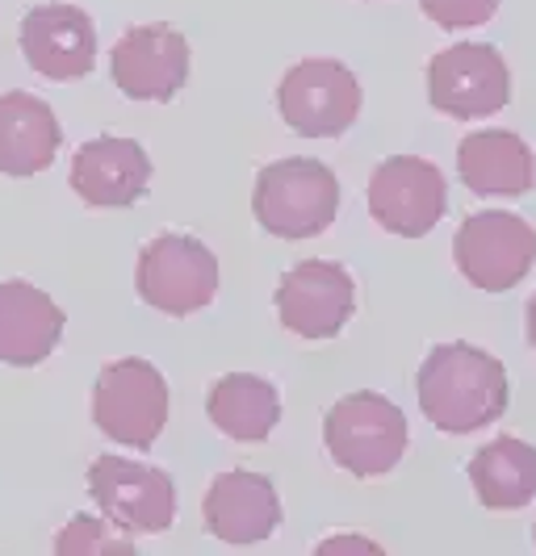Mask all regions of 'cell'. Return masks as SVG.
Masks as SVG:
<instances>
[{
  "label": "cell",
  "instance_id": "cell-11",
  "mask_svg": "<svg viewBox=\"0 0 536 556\" xmlns=\"http://www.w3.org/2000/svg\"><path fill=\"white\" fill-rule=\"evenodd\" d=\"M110 72L130 101H172L189 80V38L164 22L130 26L113 47Z\"/></svg>",
  "mask_w": 536,
  "mask_h": 556
},
{
  "label": "cell",
  "instance_id": "cell-19",
  "mask_svg": "<svg viewBox=\"0 0 536 556\" xmlns=\"http://www.w3.org/2000/svg\"><path fill=\"white\" fill-rule=\"evenodd\" d=\"M205 415L230 440L260 444L282 422V397L273 390V381H264L255 372H226L210 386Z\"/></svg>",
  "mask_w": 536,
  "mask_h": 556
},
{
  "label": "cell",
  "instance_id": "cell-9",
  "mask_svg": "<svg viewBox=\"0 0 536 556\" xmlns=\"http://www.w3.org/2000/svg\"><path fill=\"white\" fill-rule=\"evenodd\" d=\"M88 494L130 535H160L176 519V485L164 469H151L126 456H97L88 465Z\"/></svg>",
  "mask_w": 536,
  "mask_h": 556
},
{
  "label": "cell",
  "instance_id": "cell-21",
  "mask_svg": "<svg viewBox=\"0 0 536 556\" xmlns=\"http://www.w3.org/2000/svg\"><path fill=\"white\" fill-rule=\"evenodd\" d=\"M59 556H130L135 540L130 531L117 528L113 519H92V515H76L67 528L55 535Z\"/></svg>",
  "mask_w": 536,
  "mask_h": 556
},
{
  "label": "cell",
  "instance_id": "cell-23",
  "mask_svg": "<svg viewBox=\"0 0 536 556\" xmlns=\"http://www.w3.org/2000/svg\"><path fill=\"white\" fill-rule=\"evenodd\" d=\"M352 548H361V553H377V544H369V540H352V535H339V540L319 544V553H352Z\"/></svg>",
  "mask_w": 536,
  "mask_h": 556
},
{
  "label": "cell",
  "instance_id": "cell-15",
  "mask_svg": "<svg viewBox=\"0 0 536 556\" xmlns=\"http://www.w3.org/2000/svg\"><path fill=\"white\" fill-rule=\"evenodd\" d=\"M147 185H151V160L135 139L101 135L72 155V189L85 205L126 210L147 193Z\"/></svg>",
  "mask_w": 536,
  "mask_h": 556
},
{
  "label": "cell",
  "instance_id": "cell-3",
  "mask_svg": "<svg viewBox=\"0 0 536 556\" xmlns=\"http://www.w3.org/2000/svg\"><path fill=\"white\" fill-rule=\"evenodd\" d=\"M323 440L344 473L382 477L407 456V415L382 393H348L327 410Z\"/></svg>",
  "mask_w": 536,
  "mask_h": 556
},
{
  "label": "cell",
  "instance_id": "cell-7",
  "mask_svg": "<svg viewBox=\"0 0 536 556\" xmlns=\"http://www.w3.org/2000/svg\"><path fill=\"white\" fill-rule=\"evenodd\" d=\"M277 110L302 139H339L361 113V80L339 59H302L282 76Z\"/></svg>",
  "mask_w": 536,
  "mask_h": 556
},
{
  "label": "cell",
  "instance_id": "cell-14",
  "mask_svg": "<svg viewBox=\"0 0 536 556\" xmlns=\"http://www.w3.org/2000/svg\"><path fill=\"white\" fill-rule=\"evenodd\" d=\"M201 519H205V531L219 535L223 544H260L282 523V498L264 473L230 469L210 481Z\"/></svg>",
  "mask_w": 536,
  "mask_h": 556
},
{
  "label": "cell",
  "instance_id": "cell-10",
  "mask_svg": "<svg viewBox=\"0 0 536 556\" xmlns=\"http://www.w3.org/2000/svg\"><path fill=\"white\" fill-rule=\"evenodd\" d=\"M449 185L445 172L420 155H395L369 176V214L402 239H424L445 218Z\"/></svg>",
  "mask_w": 536,
  "mask_h": 556
},
{
  "label": "cell",
  "instance_id": "cell-20",
  "mask_svg": "<svg viewBox=\"0 0 536 556\" xmlns=\"http://www.w3.org/2000/svg\"><path fill=\"white\" fill-rule=\"evenodd\" d=\"M470 485L486 510H524L536 498V447L499 435L470 460Z\"/></svg>",
  "mask_w": 536,
  "mask_h": 556
},
{
  "label": "cell",
  "instance_id": "cell-12",
  "mask_svg": "<svg viewBox=\"0 0 536 556\" xmlns=\"http://www.w3.org/2000/svg\"><path fill=\"white\" fill-rule=\"evenodd\" d=\"M357 309V285L344 264L302 260L277 285V314L285 331L302 339H336Z\"/></svg>",
  "mask_w": 536,
  "mask_h": 556
},
{
  "label": "cell",
  "instance_id": "cell-8",
  "mask_svg": "<svg viewBox=\"0 0 536 556\" xmlns=\"http://www.w3.org/2000/svg\"><path fill=\"white\" fill-rule=\"evenodd\" d=\"M427 101L432 110L457 122L490 117L511 101L508 59L490 42H457L427 63Z\"/></svg>",
  "mask_w": 536,
  "mask_h": 556
},
{
  "label": "cell",
  "instance_id": "cell-22",
  "mask_svg": "<svg viewBox=\"0 0 536 556\" xmlns=\"http://www.w3.org/2000/svg\"><path fill=\"white\" fill-rule=\"evenodd\" d=\"M420 9L440 29H465L490 22L495 9H499V0H420Z\"/></svg>",
  "mask_w": 536,
  "mask_h": 556
},
{
  "label": "cell",
  "instance_id": "cell-17",
  "mask_svg": "<svg viewBox=\"0 0 536 556\" xmlns=\"http://www.w3.org/2000/svg\"><path fill=\"white\" fill-rule=\"evenodd\" d=\"M457 172L465 189L478 197H524L533 193L536 160L533 147L511 130H478L457 147Z\"/></svg>",
  "mask_w": 536,
  "mask_h": 556
},
{
  "label": "cell",
  "instance_id": "cell-5",
  "mask_svg": "<svg viewBox=\"0 0 536 556\" xmlns=\"http://www.w3.org/2000/svg\"><path fill=\"white\" fill-rule=\"evenodd\" d=\"M452 260L461 277L482 293H508L533 273L536 230L528 218L508 210H482L457 226Z\"/></svg>",
  "mask_w": 536,
  "mask_h": 556
},
{
  "label": "cell",
  "instance_id": "cell-4",
  "mask_svg": "<svg viewBox=\"0 0 536 556\" xmlns=\"http://www.w3.org/2000/svg\"><path fill=\"white\" fill-rule=\"evenodd\" d=\"M92 422L122 447H151L169 422V381L147 361H113L92 386Z\"/></svg>",
  "mask_w": 536,
  "mask_h": 556
},
{
  "label": "cell",
  "instance_id": "cell-2",
  "mask_svg": "<svg viewBox=\"0 0 536 556\" xmlns=\"http://www.w3.org/2000/svg\"><path fill=\"white\" fill-rule=\"evenodd\" d=\"M339 180L319 160H277L260 167L252 189V214L277 239H314L336 223Z\"/></svg>",
  "mask_w": 536,
  "mask_h": 556
},
{
  "label": "cell",
  "instance_id": "cell-6",
  "mask_svg": "<svg viewBox=\"0 0 536 556\" xmlns=\"http://www.w3.org/2000/svg\"><path fill=\"white\" fill-rule=\"evenodd\" d=\"M135 289L160 314H198L219 293V260L194 235H160L139 251Z\"/></svg>",
  "mask_w": 536,
  "mask_h": 556
},
{
  "label": "cell",
  "instance_id": "cell-16",
  "mask_svg": "<svg viewBox=\"0 0 536 556\" xmlns=\"http://www.w3.org/2000/svg\"><path fill=\"white\" fill-rule=\"evenodd\" d=\"M63 309L29 280H0V364L34 368L63 339Z\"/></svg>",
  "mask_w": 536,
  "mask_h": 556
},
{
  "label": "cell",
  "instance_id": "cell-13",
  "mask_svg": "<svg viewBox=\"0 0 536 556\" xmlns=\"http://www.w3.org/2000/svg\"><path fill=\"white\" fill-rule=\"evenodd\" d=\"M22 55L47 80H80L97 63V26L76 4H34L22 17Z\"/></svg>",
  "mask_w": 536,
  "mask_h": 556
},
{
  "label": "cell",
  "instance_id": "cell-24",
  "mask_svg": "<svg viewBox=\"0 0 536 556\" xmlns=\"http://www.w3.org/2000/svg\"><path fill=\"white\" fill-rule=\"evenodd\" d=\"M524 327H528V343H533L536 352V293L528 298V309H524Z\"/></svg>",
  "mask_w": 536,
  "mask_h": 556
},
{
  "label": "cell",
  "instance_id": "cell-1",
  "mask_svg": "<svg viewBox=\"0 0 536 556\" xmlns=\"http://www.w3.org/2000/svg\"><path fill=\"white\" fill-rule=\"evenodd\" d=\"M420 410L445 435H470L508 410V372L474 343H436L415 377Z\"/></svg>",
  "mask_w": 536,
  "mask_h": 556
},
{
  "label": "cell",
  "instance_id": "cell-18",
  "mask_svg": "<svg viewBox=\"0 0 536 556\" xmlns=\"http://www.w3.org/2000/svg\"><path fill=\"white\" fill-rule=\"evenodd\" d=\"M63 142L55 110L42 97L4 92L0 97V172L4 176H34L55 164Z\"/></svg>",
  "mask_w": 536,
  "mask_h": 556
}]
</instances>
